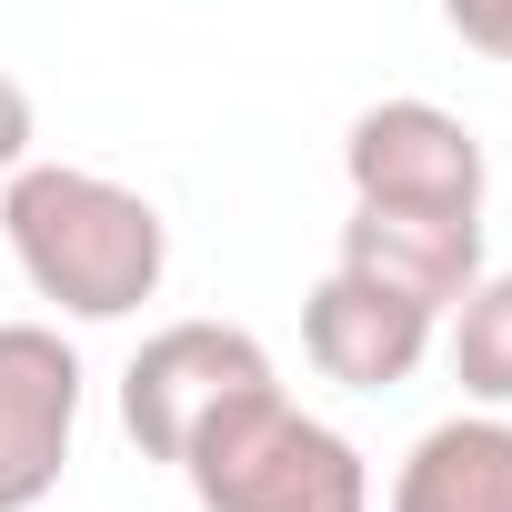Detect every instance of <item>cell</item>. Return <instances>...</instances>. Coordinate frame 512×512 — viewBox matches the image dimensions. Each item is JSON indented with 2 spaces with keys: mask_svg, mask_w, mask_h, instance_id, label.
Masks as SVG:
<instances>
[{
  "mask_svg": "<svg viewBox=\"0 0 512 512\" xmlns=\"http://www.w3.org/2000/svg\"><path fill=\"white\" fill-rule=\"evenodd\" d=\"M0 231H11L21 282L71 322H131L171 272V221L131 181L71 161H21L0 181Z\"/></svg>",
  "mask_w": 512,
  "mask_h": 512,
  "instance_id": "1",
  "label": "cell"
},
{
  "mask_svg": "<svg viewBox=\"0 0 512 512\" xmlns=\"http://www.w3.org/2000/svg\"><path fill=\"white\" fill-rule=\"evenodd\" d=\"M171 472L191 482L201 512H372L362 452H352L322 412H302V402L282 392V372L251 382V392H231V402L181 442Z\"/></svg>",
  "mask_w": 512,
  "mask_h": 512,
  "instance_id": "2",
  "label": "cell"
},
{
  "mask_svg": "<svg viewBox=\"0 0 512 512\" xmlns=\"http://www.w3.org/2000/svg\"><path fill=\"white\" fill-rule=\"evenodd\" d=\"M251 382H272V352L241 322H161L121 372V432L141 442V462H181V442Z\"/></svg>",
  "mask_w": 512,
  "mask_h": 512,
  "instance_id": "3",
  "label": "cell"
},
{
  "mask_svg": "<svg viewBox=\"0 0 512 512\" xmlns=\"http://www.w3.org/2000/svg\"><path fill=\"white\" fill-rule=\"evenodd\" d=\"M342 181H352V201H392V211H482L492 161L462 111L402 91L342 131Z\"/></svg>",
  "mask_w": 512,
  "mask_h": 512,
  "instance_id": "4",
  "label": "cell"
},
{
  "mask_svg": "<svg viewBox=\"0 0 512 512\" xmlns=\"http://www.w3.org/2000/svg\"><path fill=\"white\" fill-rule=\"evenodd\" d=\"M81 442V352L61 322H0V512L61 492Z\"/></svg>",
  "mask_w": 512,
  "mask_h": 512,
  "instance_id": "5",
  "label": "cell"
},
{
  "mask_svg": "<svg viewBox=\"0 0 512 512\" xmlns=\"http://www.w3.org/2000/svg\"><path fill=\"white\" fill-rule=\"evenodd\" d=\"M432 312H412V302H392L382 282H362V272H322L312 282V302H302V352H312V372L322 382H342V392H402L422 362H432Z\"/></svg>",
  "mask_w": 512,
  "mask_h": 512,
  "instance_id": "6",
  "label": "cell"
},
{
  "mask_svg": "<svg viewBox=\"0 0 512 512\" xmlns=\"http://www.w3.org/2000/svg\"><path fill=\"white\" fill-rule=\"evenodd\" d=\"M342 272L382 282L412 312H452L482 282V211H392V201H352L342 221Z\"/></svg>",
  "mask_w": 512,
  "mask_h": 512,
  "instance_id": "7",
  "label": "cell"
},
{
  "mask_svg": "<svg viewBox=\"0 0 512 512\" xmlns=\"http://www.w3.org/2000/svg\"><path fill=\"white\" fill-rule=\"evenodd\" d=\"M392 512H512V412L432 422L392 472Z\"/></svg>",
  "mask_w": 512,
  "mask_h": 512,
  "instance_id": "8",
  "label": "cell"
},
{
  "mask_svg": "<svg viewBox=\"0 0 512 512\" xmlns=\"http://www.w3.org/2000/svg\"><path fill=\"white\" fill-rule=\"evenodd\" d=\"M442 352H452V382L482 412H512V272H482L442 312Z\"/></svg>",
  "mask_w": 512,
  "mask_h": 512,
  "instance_id": "9",
  "label": "cell"
},
{
  "mask_svg": "<svg viewBox=\"0 0 512 512\" xmlns=\"http://www.w3.org/2000/svg\"><path fill=\"white\" fill-rule=\"evenodd\" d=\"M442 21H452V41H462V51L512 61V0H442Z\"/></svg>",
  "mask_w": 512,
  "mask_h": 512,
  "instance_id": "10",
  "label": "cell"
},
{
  "mask_svg": "<svg viewBox=\"0 0 512 512\" xmlns=\"http://www.w3.org/2000/svg\"><path fill=\"white\" fill-rule=\"evenodd\" d=\"M21 161H31V91L0 71V181H11Z\"/></svg>",
  "mask_w": 512,
  "mask_h": 512,
  "instance_id": "11",
  "label": "cell"
}]
</instances>
